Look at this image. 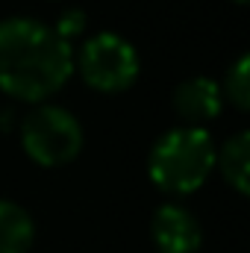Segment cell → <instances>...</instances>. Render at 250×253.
I'll return each mask as SVG.
<instances>
[{"label":"cell","instance_id":"2","mask_svg":"<svg viewBox=\"0 0 250 253\" xmlns=\"http://www.w3.org/2000/svg\"><path fill=\"white\" fill-rule=\"evenodd\" d=\"M215 150L203 126H174L150 147L147 177L165 194H191L215 171Z\"/></svg>","mask_w":250,"mask_h":253},{"label":"cell","instance_id":"1","mask_svg":"<svg viewBox=\"0 0 250 253\" xmlns=\"http://www.w3.org/2000/svg\"><path fill=\"white\" fill-rule=\"evenodd\" d=\"M74 74V47L36 18L0 21V91L15 100L42 103Z\"/></svg>","mask_w":250,"mask_h":253},{"label":"cell","instance_id":"4","mask_svg":"<svg viewBox=\"0 0 250 253\" xmlns=\"http://www.w3.org/2000/svg\"><path fill=\"white\" fill-rule=\"evenodd\" d=\"M83 124L74 112L56 103H39L21 121V144L24 153L44 168H56L71 162L83 150Z\"/></svg>","mask_w":250,"mask_h":253},{"label":"cell","instance_id":"11","mask_svg":"<svg viewBox=\"0 0 250 253\" xmlns=\"http://www.w3.org/2000/svg\"><path fill=\"white\" fill-rule=\"evenodd\" d=\"M236 3H239V6H245V3H248V0H236Z\"/></svg>","mask_w":250,"mask_h":253},{"label":"cell","instance_id":"7","mask_svg":"<svg viewBox=\"0 0 250 253\" xmlns=\"http://www.w3.org/2000/svg\"><path fill=\"white\" fill-rule=\"evenodd\" d=\"M215 168H221L224 180L239 194H248L250 189V132L248 129L230 135L215 150Z\"/></svg>","mask_w":250,"mask_h":253},{"label":"cell","instance_id":"6","mask_svg":"<svg viewBox=\"0 0 250 253\" xmlns=\"http://www.w3.org/2000/svg\"><path fill=\"white\" fill-rule=\"evenodd\" d=\"M221 106H224V94L212 77H188L186 83L174 88V109L191 126L218 118Z\"/></svg>","mask_w":250,"mask_h":253},{"label":"cell","instance_id":"8","mask_svg":"<svg viewBox=\"0 0 250 253\" xmlns=\"http://www.w3.org/2000/svg\"><path fill=\"white\" fill-rule=\"evenodd\" d=\"M36 239L30 212L12 200H0V253H27Z\"/></svg>","mask_w":250,"mask_h":253},{"label":"cell","instance_id":"9","mask_svg":"<svg viewBox=\"0 0 250 253\" xmlns=\"http://www.w3.org/2000/svg\"><path fill=\"white\" fill-rule=\"evenodd\" d=\"M221 94H224L236 109H242V112L250 106V56L248 53H242L236 62L227 68Z\"/></svg>","mask_w":250,"mask_h":253},{"label":"cell","instance_id":"10","mask_svg":"<svg viewBox=\"0 0 250 253\" xmlns=\"http://www.w3.org/2000/svg\"><path fill=\"white\" fill-rule=\"evenodd\" d=\"M85 27H88V18H85L83 9H68V12H62V15L56 18V24H53L56 36L65 39L68 44H71L74 39H80V36L85 33Z\"/></svg>","mask_w":250,"mask_h":253},{"label":"cell","instance_id":"5","mask_svg":"<svg viewBox=\"0 0 250 253\" xmlns=\"http://www.w3.org/2000/svg\"><path fill=\"white\" fill-rule=\"evenodd\" d=\"M150 236L159 253H194L203 245V230L197 218L180 203H162L153 212Z\"/></svg>","mask_w":250,"mask_h":253},{"label":"cell","instance_id":"3","mask_svg":"<svg viewBox=\"0 0 250 253\" xmlns=\"http://www.w3.org/2000/svg\"><path fill=\"white\" fill-rule=\"evenodd\" d=\"M74 71H80L85 85H91L94 91L118 94L138 80L141 62L132 42L106 30L88 36L80 44V50H74Z\"/></svg>","mask_w":250,"mask_h":253}]
</instances>
